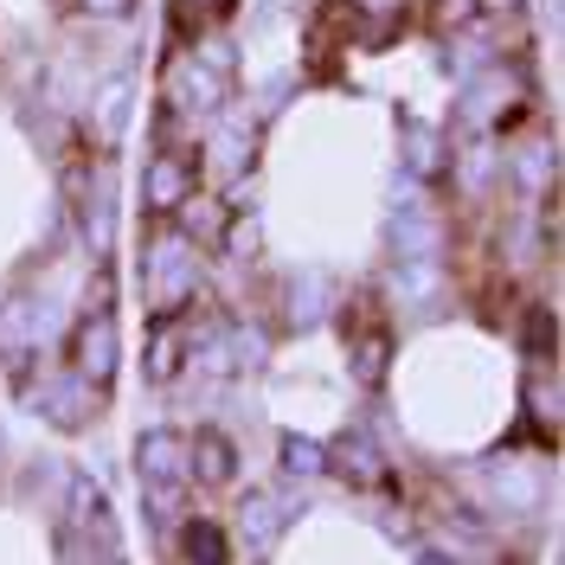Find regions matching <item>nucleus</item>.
I'll return each instance as SVG.
<instances>
[{"label": "nucleus", "instance_id": "22", "mask_svg": "<svg viewBox=\"0 0 565 565\" xmlns=\"http://www.w3.org/2000/svg\"><path fill=\"white\" fill-rule=\"evenodd\" d=\"M232 0H174V26L180 33H212V20H225Z\"/></svg>", "mask_w": 565, "mask_h": 565}, {"label": "nucleus", "instance_id": "12", "mask_svg": "<svg viewBox=\"0 0 565 565\" xmlns=\"http://www.w3.org/2000/svg\"><path fill=\"white\" fill-rule=\"evenodd\" d=\"M174 546H180V559H193V565H218V559L238 553L232 533H225V521H206V514H186L174 527Z\"/></svg>", "mask_w": 565, "mask_h": 565}, {"label": "nucleus", "instance_id": "10", "mask_svg": "<svg viewBox=\"0 0 565 565\" xmlns=\"http://www.w3.org/2000/svg\"><path fill=\"white\" fill-rule=\"evenodd\" d=\"M148 386H174L186 373V321L180 316H154V334H148Z\"/></svg>", "mask_w": 565, "mask_h": 565}, {"label": "nucleus", "instance_id": "1", "mask_svg": "<svg viewBox=\"0 0 565 565\" xmlns=\"http://www.w3.org/2000/svg\"><path fill=\"white\" fill-rule=\"evenodd\" d=\"M206 250L193 245V238H180L174 225L161 232H148V250H141V296H148V309L154 316H180V309H193L200 302V282H206V264H200Z\"/></svg>", "mask_w": 565, "mask_h": 565}, {"label": "nucleus", "instance_id": "14", "mask_svg": "<svg viewBox=\"0 0 565 565\" xmlns=\"http://www.w3.org/2000/svg\"><path fill=\"white\" fill-rule=\"evenodd\" d=\"M141 494H148V514H154V527L174 533L186 514H193V482H141Z\"/></svg>", "mask_w": 565, "mask_h": 565}, {"label": "nucleus", "instance_id": "8", "mask_svg": "<svg viewBox=\"0 0 565 565\" xmlns=\"http://www.w3.org/2000/svg\"><path fill=\"white\" fill-rule=\"evenodd\" d=\"M136 469L141 482H193L186 476V430L180 424H154L136 437Z\"/></svg>", "mask_w": 565, "mask_h": 565}, {"label": "nucleus", "instance_id": "6", "mask_svg": "<svg viewBox=\"0 0 565 565\" xmlns=\"http://www.w3.org/2000/svg\"><path fill=\"white\" fill-rule=\"evenodd\" d=\"M328 450V469L334 476H348L353 489H392V462H386V450L373 444V430H341L334 444H321Z\"/></svg>", "mask_w": 565, "mask_h": 565}, {"label": "nucleus", "instance_id": "4", "mask_svg": "<svg viewBox=\"0 0 565 565\" xmlns=\"http://www.w3.org/2000/svg\"><path fill=\"white\" fill-rule=\"evenodd\" d=\"M341 334H348V360L353 373L373 386V380H386V360H392V328L380 316V302L373 296H353L348 302V321H341Z\"/></svg>", "mask_w": 565, "mask_h": 565}, {"label": "nucleus", "instance_id": "21", "mask_svg": "<svg viewBox=\"0 0 565 565\" xmlns=\"http://www.w3.org/2000/svg\"><path fill=\"white\" fill-rule=\"evenodd\" d=\"M122 122H129V84L116 77V84H104V90H97V129L116 141V136H122Z\"/></svg>", "mask_w": 565, "mask_h": 565}, {"label": "nucleus", "instance_id": "24", "mask_svg": "<svg viewBox=\"0 0 565 565\" xmlns=\"http://www.w3.org/2000/svg\"><path fill=\"white\" fill-rule=\"evenodd\" d=\"M136 7H141V0H77V13H84V20H129Z\"/></svg>", "mask_w": 565, "mask_h": 565}, {"label": "nucleus", "instance_id": "25", "mask_svg": "<svg viewBox=\"0 0 565 565\" xmlns=\"http://www.w3.org/2000/svg\"><path fill=\"white\" fill-rule=\"evenodd\" d=\"M360 13H373V20H392V13H405V0H348Z\"/></svg>", "mask_w": 565, "mask_h": 565}, {"label": "nucleus", "instance_id": "13", "mask_svg": "<svg viewBox=\"0 0 565 565\" xmlns=\"http://www.w3.org/2000/svg\"><path fill=\"white\" fill-rule=\"evenodd\" d=\"M521 405H527L533 430L553 444V430H559V373L553 366H533L527 380H521Z\"/></svg>", "mask_w": 565, "mask_h": 565}, {"label": "nucleus", "instance_id": "9", "mask_svg": "<svg viewBox=\"0 0 565 565\" xmlns=\"http://www.w3.org/2000/svg\"><path fill=\"white\" fill-rule=\"evenodd\" d=\"M168 225H174L180 238H193L200 250H218V238H225V225H232V206L218 200V193H186L174 212H168Z\"/></svg>", "mask_w": 565, "mask_h": 565}, {"label": "nucleus", "instance_id": "19", "mask_svg": "<svg viewBox=\"0 0 565 565\" xmlns=\"http://www.w3.org/2000/svg\"><path fill=\"white\" fill-rule=\"evenodd\" d=\"M494 174H501V161H494L489 148H469V154H457V186H462V193H476V200H482V193L494 186Z\"/></svg>", "mask_w": 565, "mask_h": 565}, {"label": "nucleus", "instance_id": "11", "mask_svg": "<svg viewBox=\"0 0 565 565\" xmlns=\"http://www.w3.org/2000/svg\"><path fill=\"white\" fill-rule=\"evenodd\" d=\"M282 514H296V494H277V489H257V494H245L238 521H245V533H250V553H270V546H277V533L289 527Z\"/></svg>", "mask_w": 565, "mask_h": 565}, {"label": "nucleus", "instance_id": "17", "mask_svg": "<svg viewBox=\"0 0 565 565\" xmlns=\"http://www.w3.org/2000/svg\"><path fill=\"white\" fill-rule=\"evenodd\" d=\"M424 20H430V33L457 39V33H469V26L482 20V0H430V7H424Z\"/></svg>", "mask_w": 565, "mask_h": 565}, {"label": "nucleus", "instance_id": "2", "mask_svg": "<svg viewBox=\"0 0 565 565\" xmlns=\"http://www.w3.org/2000/svg\"><path fill=\"white\" fill-rule=\"evenodd\" d=\"M65 366L84 386H116V309H77V328L65 341Z\"/></svg>", "mask_w": 565, "mask_h": 565}, {"label": "nucleus", "instance_id": "15", "mask_svg": "<svg viewBox=\"0 0 565 565\" xmlns=\"http://www.w3.org/2000/svg\"><path fill=\"white\" fill-rule=\"evenodd\" d=\"M521 353H527L533 366H553V353H559V321H553L546 302L521 316Z\"/></svg>", "mask_w": 565, "mask_h": 565}, {"label": "nucleus", "instance_id": "20", "mask_svg": "<svg viewBox=\"0 0 565 565\" xmlns=\"http://www.w3.org/2000/svg\"><path fill=\"white\" fill-rule=\"evenodd\" d=\"M289 328H309L321 316V277H289V302H282Z\"/></svg>", "mask_w": 565, "mask_h": 565}, {"label": "nucleus", "instance_id": "5", "mask_svg": "<svg viewBox=\"0 0 565 565\" xmlns=\"http://www.w3.org/2000/svg\"><path fill=\"white\" fill-rule=\"evenodd\" d=\"M193 186H200V161H193V148H161V141H154V161H148V174H141V200H148V212H154V218L174 212Z\"/></svg>", "mask_w": 565, "mask_h": 565}, {"label": "nucleus", "instance_id": "16", "mask_svg": "<svg viewBox=\"0 0 565 565\" xmlns=\"http://www.w3.org/2000/svg\"><path fill=\"white\" fill-rule=\"evenodd\" d=\"M277 457H282V476H289V482H316V476H328V450L309 444V437H296V430H282Z\"/></svg>", "mask_w": 565, "mask_h": 565}, {"label": "nucleus", "instance_id": "23", "mask_svg": "<svg viewBox=\"0 0 565 565\" xmlns=\"http://www.w3.org/2000/svg\"><path fill=\"white\" fill-rule=\"evenodd\" d=\"M206 154H218V174H245L250 168V129H232V136H212Z\"/></svg>", "mask_w": 565, "mask_h": 565}, {"label": "nucleus", "instance_id": "3", "mask_svg": "<svg viewBox=\"0 0 565 565\" xmlns=\"http://www.w3.org/2000/svg\"><path fill=\"white\" fill-rule=\"evenodd\" d=\"M65 527H77L84 540H97V553H122V540H116V508H109V494L97 476H84V469H71L65 476V514H58Z\"/></svg>", "mask_w": 565, "mask_h": 565}, {"label": "nucleus", "instance_id": "18", "mask_svg": "<svg viewBox=\"0 0 565 565\" xmlns=\"http://www.w3.org/2000/svg\"><path fill=\"white\" fill-rule=\"evenodd\" d=\"M489 482L501 489V501H508V508H527L533 494H540V476H533L527 462H494Z\"/></svg>", "mask_w": 565, "mask_h": 565}, {"label": "nucleus", "instance_id": "7", "mask_svg": "<svg viewBox=\"0 0 565 565\" xmlns=\"http://www.w3.org/2000/svg\"><path fill=\"white\" fill-rule=\"evenodd\" d=\"M186 476H193V489H232L238 482V444L212 424L186 430Z\"/></svg>", "mask_w": 565, "mask_h": 565}]
</instances>
